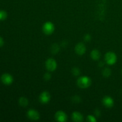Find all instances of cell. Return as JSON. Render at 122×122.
Segmentation results:
<instances>
[{
	"instance_id": "6da1fadb",
	"label": "cell",
	"mask_w": 122,
	"mask_h": 122,
	"mask_svg": "<svg viewBox=\"0 0 122 122\" xmlns=\"http://www.w3.org/2000/svg\"><path fill=\"white\" fill-rule=\"evenodd\" d=\"M77 84L79 88L85 89L90 86L91 85V80L88 76H81L77 79Z\"/></svg>"
},
{
	"instance_id": "7a4b0ae2",
	"label": "cell",
	"mask_w": 122,
	"mask_h": 122,
	"mask_svg": "<svg viewBox=\"0 0 122 122\" xmlns=\"http://www.w3.org/2000/svg\"><path fill=\"white\" fill-rule=\"evenodd\" d=\"M55 29L54 25L51 21H46L42 26V31L45 35H51Z\"/></svg>"
},
{
	"instance_id": "3957f363",
	"label": "cell",
	"mask_w": 122,
	"mask_h": 122,
	"mask_svg": "<svg viewBox=\"0 0 122 122\" xmlns=\"http://www.w3.org/2000/svg\"><path fill=\"white\" fill-rule=\"evenodd\" d=\"M105 61L108 65H113L117 61V56L113 52H108L105 55Z\"/></svg>"
},
{
	"instance_id": "277c9868",
	"label": "cell",
	"mask_w": 122,
	"mask_h": 122,
	"mask_svg": "<svg viewBox=\"0 0 122 122\" xmlns=\"http://www.w3.org/2000/svg\"><path fill=\"white\" fill-rule=\"evenodd\" d=\"M45 67L49 71H55L57 67V62L54 58H48L45 62Z\"/></svg>"
},
{
	"instance_id": "5b68a950",
	"label": "cell",
	"mask_w": 122,
	"mask_h": 122,
	"mask_svg": "<svg viewBox=\"0 0 122 122\" xmlns=\"http://www.w3.org/2000/svg\"><path fill=\"white\" fill-rule=\"evenodd\" d=\"M86 48L85 45L82 42L78 43L75 48V52L79 56H82L83 54H84L86 52Z\"/></svg>"
},
{
	"instance_id": "8992f818",
	"label": "cell",
	"mask_w": 122,
	"mask_h": 122,
	"mask_svg": "<svg viewBox=\"0 0 122 122\" xmlns=\"http://www.w3.org/2000/svg\"><path fill=\"white\" fill-rule=\"evenodd\" d=\"M39 101L42 104H47L51 100V95L47 91H44L39 96Z\"/></svg>"
},
{
	"instance_id": "52a82bcc",
	"label": "cell",
	"mask_w": 122,
	"mask_h": 122,
	"mask_svg": "<svg viewBox=\"0 0 122 122\" xmlns=\"http://www.w3.org/2000/svg\"><path fill=\"white\" fill-rule=\"evenodd\" d=\"M1 81L4 84L6 85H10L13 82V77L11 75L8 73H4L1 77Z\"/></svg>"
},
{
	"instance_id": "ba28073f",
	"label": "cell",
	"mask_w": 122,
	"mask_h": 122,
	"mask_svg": "<svg viewBox=\"0 0 122 122\" xmlns=\"http://www.w3.org/2000/svg\"><path fill=\"white\" fill-rule=\"evenodd\" d=\"M27 117L32 120H38L40 118L39 113L36 110L33 109H30L27 113Z\"/></svg>"
},
{
	"instance_id": "9c48e42d",
	"label": "cell",
	"mask_w": 122,
	"mask_h": 122,
	"mask_svg": "<svg viewBox=\"0 0 122 122\" xmlns=\"http://www.w3.org/2000/svg\"><path fill=\"white\" fill-rule=\"evenodd\" d=\"M55 118L57 121L59 122H64L67 120V117L66 114L63 111H58L55 114Z\"/></svg>"
},
{
	"instance_id": "30bf717a",
	"label": "cell",
	"mask_w": 122,
	"mask_h": 122,
	"mask_svg": "<svg viewBox=\"0 0 122 122\" xmlns=\"http://www.w3.org/2000/svg\"><path fill=\"white\" fill-rule=\"evenodd\" d=\"M102 104L107 108H111L114 106V100L110 97L106 96L102 99Z\"/></svg>"
},
{
	"instance_id": "8fae6325",
	"label": "cell",
	"mask_w": 122,
	"mask_h": 122,
	"mask_svg": "<svg viewBox=\"0 0 122 122\" xmlns=\"http://www.w3.org/2000/svg\"><path fill=\"white\" fill-rule=\"evenodd\" d=\"M71 119L74 122H81L83 120V116L79 112H75L71 114Z\"/></svg>"
},
{
	"instance_id": "7c38bea8",
	"label": "cell",
	"mask_w": 122,
	"mask_h": 122,
	"mask_svg": "<svg viewBox=\"0 0 122 122\" xmlns=\"http://www.w3.org/2000/svg\"><path fill=\"white\" fill-rule=\"evenodd\" d=\"M91 57L94 60H98L101 57V53L98 50H93L91 52Z\"/></svg>"
},
{
	"instance_id": "4fadbf2b",
	"label": "cell",
	"mask_w": 122,
	"mask_h": 122,
	"mask_svg": "<svg viewBox=\"0 0 122 122\" xmlns=\"http://www.w3.org/2000/svg\"><path fill=\"white\" fill-rule=\"evenodd\" d=\"M28 100L25 97L20 98L19 100V103L22 107H26L28 105Z\"/></svg>"
},
{
	"instance_id": "5bb4252c",
	"label": "cell",
	"mask_w": 122,
	"mask_h": 122,
	"mask_svg": "<svg viewBox=\"0 0 122 122\" xmlns=\"http://www.w3.org/2000/svg\"><path fill=\"white\" fill-rule=\"evenodd\" d=\"M59 50H60V46L58 44H54L51 46V51L52 54L58 53Z\"/></svg>"
},
{
	"instance_id": "9a60e30c",
	"label": "cell",
	"mask_w": 122,
	"mask_h": 122,
	"mask_svg": "<svg viewBox=\"0 0 122 122\" xmlns=\"http://www.w3.org/2000/svg\"><path fill=\"white\" fill-rule=\"evenodd\" d=\"M112 74V71L109 68H105L102 71V75L105 77H109Z\"/></svg>"
},
{
	"instance_id": "2e32d148",
	"label": "cell",
	"mask_w": 122,
	"mask_h": 122,
	"mask_svg": "<svg viewBox=\"0 0 122 122\" xmlns=\"http://www.w3.org/2000/svg\"><path fill=\"white\" fill-rule=\"evenodd\" d=\"M7 13L4 10H0V20H4L7 19Z\"/></svg>"
},
{
	"instance_id": "e0dca14e",
	"label": "cell",
	"mask_w": 122,
	"mask_h": 122,
	"mask_svg": "<svg viewBox=\"0 0 122 122\" xmlns=\"http://www.w3.org/2000/svg\"><path fill=\"white\" fill-rule=\"evenodd\" d=\"M71 72H72V74L75 76H79L81 73V70L79 68L77 67H74L73 69L71 70Z\"/></svg>"
},
{
	"instance_id": "ac0fdd59",
	"label": "cell",
	"mask_w": 122,
	"mask_h": 122,
	"mask_svg": "<svg viewBox=\"0 0 122 122\" xmlns=\"http://www.w3.org/2000/svg\"><path fill=\"white\" fill-rule=\"evenodd\" d=\"M87 120L88 122H96L97 119L96 117H95L94 116L92 115H89L88 117H87Z\"/></svg>"
},
{
	"instance_id": "d6986e66",
	"label": "cell",
	"mask_w": 122,
	"mask_h": 122,
	"mask_svg": "<svg viewBox=\"0 0 122 122\" xmlns=\"http://www.w3.org/2000/svg\"><path fill=\"white\" fill-rule=\"evenodd\" d=\"M72 101L74 103H79L81 101V98L77 95H76L72 98Z\"/></svg>"
},
{
	"instance_id": "ffe728a7",
	"label": "cell",
	"mask_w": 122,
	"mask_h": 122,
	"mask_svg": "<svg viewBox=\"0 0 122 122\" xmlns=\"http://www.w3.org/2000/svg\"><path fill=\"white\" fill-rule=\"evenodd\" d=\"M83 39H84L85 41L86 42H89L91 39V36L89 34H86L83 37Z\"/></svg>"
},
{
	"instance_id": "44dd1931",
	"label": "cell",
	"mask_w": 122,
	"mask_h": 122,
	"mask_svg": "<svg viewBox=\"0 0 122 122\" xmlns=\"http://www.w3.org/2000/svg\"><path fill=\"white\" fill-rule=\"evenodd\" d=\"M44 78L45 81H49V80H50V79L51 78V74L49 73H46L44 75Z\"/></svg>"
},
{
	"instance_id": "7402d4cb",
	"label": "cell",
	"mask_w": 122,
	"mask_h": 122,
	"mask_svg": "<svg viewBox=\"0 0 122 122\" xmlns=\"http://www.w3.org/2000/svg\"><path fill=\"white\" fill-rule=\"evenodd\" d=\"M4 42L3 38L0 36V47H2L4 45Z\"/></svg>"
},
{
	"instance_id": "603a6c76",
	"label": "cell",
	"mask_w": 122,
	"mask_h": 122,
	"mask_svg": "<svg viewBox=\"0 0 122 122\" xmlns=\"http://www.w3.org/2000/svg\"><path fill=\"white\" fill-rule=\"evenodd\" d=\"M100 114H101V113H100V111L98 110H96L95 111V114L96 116H100Z\"/></svg>"
},
{
	"instance_id": "cb8c5ba5",
	"label": "cell",
	"mask_w": 122,
	"mask_h": 122,
	"mask_svg": "<svg viewBox=\"0 0 122 122\" xmlns=\"http://www.w3.org/2000/svg\"></svg>"
}]
</instances>
